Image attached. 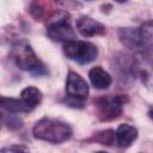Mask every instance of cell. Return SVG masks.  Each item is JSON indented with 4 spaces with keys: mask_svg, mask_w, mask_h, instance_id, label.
I'll return each mask as SVG.
<instances>
[{
    "mask_svg": "<svg viewBox=\"0 0 153 153\" xmlns=\"http://www.w3.org/2000/svg\"><path fill=\"white\" fill-rule=\"evenodd\" d=\"M22 100L32 110L35 106H37L42 99V93L38 88L33 87V86H29V87H25L22 93Z\"/></svg>",
    "mask_w": 153,
    "mask_h": 153,
    "instance_id": "obj_13",
    "label": "cell"
},
{
    "mask_svg": "<svg viewBox=\"0 0 153 153\" xmlns=\"http://www.w3.org/2000/svg\"><path fill=\"white\" fill-rule=\"evenodd\" d=\"M66 104L69 105V106H73V108H82L84 106V100L82 99H78V98H74V97H68L65 99Z\"/></svg>",
    "mask_w": 153,
    "mask_h": 153,
    "instance_id": "obj_15",
    "label": "cell"
},
{
    "mask_svg": "<svg viewBox=\"0 0 153 153\" xmlns=\"http://www.w3.org/2000/svg\"><path fill=\"white\" fill-rule=\"evenodd\" d=\"M68 14L65 12H56L48 23L47 33L53 41L57 42H72L75 41V32L67 19Z\"/></svg>",
    "mask_w": 153,
    "mask_h": 153,
    "instance_id": "obj_3",
    "label": "cell"
},
{
    "mask_svg": "<svg viewBox=\"0 0 153 153\" xmlns=\"http://www.w3.org/2000/svg\"><path fill=\"white\" fill-rule=\"evenodd\" d=\"M63 53L68 59L76 61L80 65H85V63H90L97 57L98 49L93 43L90 42L72 41L65 44Z\"/></svg>",
    "mask_w": 153,
    "mask_h": 153,
    "instance_id": "obj_4",
    "label": "cell"
},
{
    "mask_svg": "<svg viewBox=\"0 0 153 153\" xmlns=\"http://www.w3.org/2000/svg\"><path fill=\"white\" fill-rule=\"evenodd\" d=\"M139 30V38L142 48H153V20H147L141 24Z\"/></svg>",
    "mask_w": 153,
    "mask_h": 153,
    "instance_id": "obj_12",
    "label": "cell"
},
{
    "mask_svg": "<svg viewBox=\"0 0 153 153\" xmlns=\"http://www.w3.org/2000/svg\"><path fill=\"white\" fill-rule=\"evenodd\" d=\"M32 134L38 140L48 141L51 143H60L67 141L72 136V129L65 122L44 117L35 124Z\"/></svg>",
    "mask_w": 153,
    "mask_h": 153,
    "instance_id": "obj_1",
    "label": "cell"
},
{
    "mask_svg": "<svg viewBox=\"0 0 153 153\" xmlns=\"http://www.w3.org/2000/svg\"><path fill=\"white\" fill-rule=\"evenodd\" d=\"M120 38L124 45L130 49H139L142 48L139 38V30H134L131 27H126L120 30Z\"/></svg>",
    "mask_w": 153,
    "mask_h": 153,
    "instance_id": "obj_10",
    "label": "cell"
},
{
    "mask_svg": "<svg viewBox=\"0 0 153 153\" xmlns=\"http://www.w3.org/2000/svg\"><path fill=\"white\" fill-rule=\"evenodd\" d=\"M88 78L91 80V84L96 88H98V90H105L111 84V76H110V74L106 71H104L102 67H99V66L93 67L92 69H90Z\"/></svg>",
    "mask_w": 153,
    "mask_h": 153,
    "instance_id": "obj_9",
    "label": "cell"
},
{
    "mask_svg": "<svg viewBox=\"0 0 153 153\" xmlns=\"http://www.w3.org/2000/svg\"><path fill=\"white\" fill-rule=\"evenodd\" d=\"M94 153H108V152H104V151H98V152H94Z\"/></svg>",
    "mask_w": 153,
    "mask_h": 153,
    "instance_id": "obj_18",
    "label": "cell"
},
{
    "mask_svg": "<svg viewBox=\"0 0 153 153\" xmlns=\"http://www.w3.org/2000/svg\"><path fill=\"white\" fill-rule=\"evenodd\" d=\"M149 116H151V117H152V118H153V109H152V110H151V111H149Z\"/></svg>",
    "mask_w": 153,
    "mask_h": 153,
    "instance_id": "obj_17",
    "label": "cell"
},
{
    "mask_svg": "<svg viewBox=\"0 0 153 153\" xmlns=\"http://www.w3.org/2000/svg\"><path fill=\"white\" fill-rule=\"evenodd\" d=\"M13 59L20 69L27 71L32 75L38 76L48 73L44 65L36 57L31 47L26 43H18L17 45H14Z\"/></svg>",
    "mask_w": 153,
    "mask_h": 153,
    "instance_id": "obj_2",
    "label": "cell"
},
{
    "mask_svg": "<svg viewBox=\"0 0 153 153\" xmlns=\"http://www.w3.org/2000/svg\"><path fill=\"white\" fill-rule=\"evenodd\" d=\"M127 97L124 94H118L116 97H102L94 100L97 106L98 117L102 121H109L117 118L122 112V106L127 102Z\"/></svg>",
    "mask_w": 153,
    "mask_h": 153,
    "instance_id": "obj_5",
    "label": "cell"
},
{
    "mask_svg": "<svg viewBox=\"0 0 153 153\" xmlns=\"http://www.w3.org/2000/svg\"><path fill=\"white\" fill-rule=\"evenodd\" d=\"M137 137V129L130 124H121L116 130V142L120 147H129Z\"/></svg>",
    "mask_w": 153,
    "mask_h": 153,
    "instance_id": "obj_8",
    "label": "cell"
},
{
    "mask_svg": "<svg viewBox=\"0 0 153 153\" xmlns=\"http://www.w3.org/2000/svg\"><path fill=\"white\" fill-rule=\"evenodd\" d=\"M76 29L80 32V35L84 37L99 36V35H104L106 32V29L102 23H99L87 16H81L80 18H78Z\"/></svg>",
    "mask_w": 153,
    "mask_h": 153,
    "instance_id": "obj_7",
    "label": "cell"
},
{
    "mask_svg": "<svg viewBox=\"0 0 153 153\" xmlns=\"http://www.w3.org/2000/svg\"><path fill=\"white\" fill-rule=\"evenodd\" d=\"M66 92L68 97L84 100L88 94V85L78 73L69 71L66 80Z\"/></svg>",
    "mask_w": 153,
    "mask_h": 153,
    "instance_id": "obj_6",
    "label": "cell"
},
{
    "mask_svg": "<svg viewBox=\"0 0 153 153\" xmlns=\"http://www.w3.org/2000/svg\"><path fill=\"white\" fill-rule=\"evenodd\" d=\"M1 106L4 110H6L10 114H19V112H27L31 109L20 99H14V98H6L1 97L0 99Z\"/></svg>",
    "mask_w": 153,
    "mask_h": 153,
    "instance_id": "obj_11",
    "label": "cell"
},
{
    "mask_svg": "<svg viewBox=\"0 0 153 153\" xmlns=\"http://www.w3.org/2000/svg\"><path fill=\"white\" fill-rule=\"evenodd\" d=\"M96 140L103 145H111L116 140V131L114 130H104L99 133L96 137Z\"/></svg>",
    "mask_w": 153,
    "mask_h": 153,
    "instance_id": "obj_14",
    "label": "cell"
},
{
    "mask_svg": "<svg viewBox=\"0 0 153 153\" xmlns=\"http://www.w3.org/2000/svg\"><path fill=\"white\" fill-rule=\"evenodd\" d=\"M22 149H23L22 147L13 146V147H6V148H2V149L0 151V153H24Z\"/></svg>",
    "mask_w": 153,
    "mask_h": 153,
    "instance_id": "obj_16",
    "label": "cell"
}]
</instances>
